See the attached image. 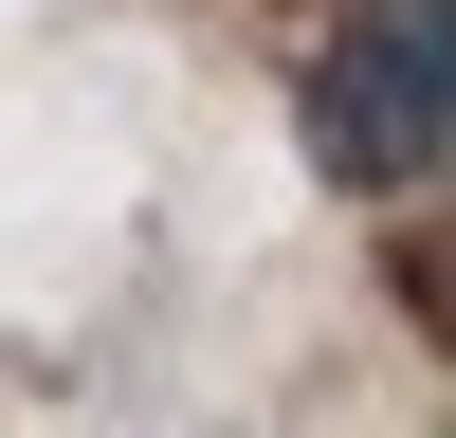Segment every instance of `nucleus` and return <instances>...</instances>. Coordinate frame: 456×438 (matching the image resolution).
Masks as SVG:
<instances>
[{
    "mask_svg": "<svg viewBox=\"0 0 456 438\" xmlns=\"http://www.w3.org/2000/svg\"><path fill=\"white\" fill-rule=\"evenodd\" d=\"M292 128H311V165L347 201L438 182V146H456V0H347L311 36V73H292Z\"/></svg>",
    "mask_w": 456,
    "mask_h": 438,
    "instance_id": "1",
    "label": "nucleus"
}]
</instances>
